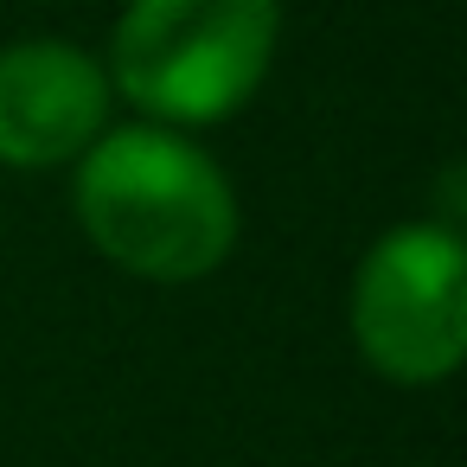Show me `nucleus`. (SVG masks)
<instances>
[{
  "label": "nucleus",
  "mask_w": 467,
  "mask_h": 467,
  "mask_svg": "<svg viewBox=\"0 0 467 467\" xmlns=\"http://www.w3.org/2000/svg\"><path fill=\"white\" fill-rule=\"evenodd\" d=\"M282 0H129L109 39V90L161 129L231 122L269 78Z\"/></svg>",
  "instance_id": "2"
},
{
  "label": "nucleus",
  "mask_w": 467,
  "mask_h": 467,
  "mask_svg": "<svg viewBox=\"0 0 467 467\" xmlns=\"http://www.w3.org/2000/svg\"><path fill=\"white\" fill-rule=\"evenodd\" d=\"M109 71L71 39H20L0 52V167H71L109 129Z\"/></svg>",
  "instance_id": "4"
},
{
  "label": "nucleus",
  "mask_w": 467,
  "mask_h": 467,
  "mask_svg": "<svg viewBox=\"0 0 467 467\" xmlns=\"http://www.w3.org/2000/svg\"><path fill=\"white\" fill-rule=\"evenodd\" d=\"M78 224L116 269L141 282H199L237 244V192L224 167L161 122L103 129L78 161Z\"/></svg>",
  "instance_id": "1"
},
{
  "label": "nucleus",
  "mask_w": 467,
  "mask_h": 467,
  "mask_svg": "<svg viewBox=\"0 0 467 467\" xmlns=\"http://www.w3.org/2000/svg\"><path fill=\"white\" fill-rule=\"evenodd\" d=\"M352 346L390 384H441L467 352V256L441 224H397L352 275Z\"/></svg>",
  "instance_id": "3"
}]
</instances>
